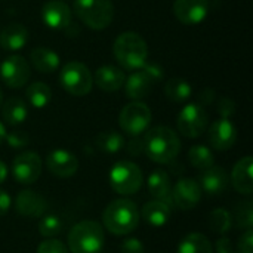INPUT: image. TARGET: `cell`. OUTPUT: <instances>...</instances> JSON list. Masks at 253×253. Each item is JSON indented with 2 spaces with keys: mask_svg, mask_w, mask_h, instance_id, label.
I'll return each mask as SVG.
<instances>
[{
  "mask_svg": "<svg viewBox=\"0 0 253 253\" xmlns=\"http://www.w3.org/2000/svg\"><path fill=\"white\" fill-rule=\"evenodd\" d=\"M142 139L144 153L150 160L160 165L172 163L181 151L179 136L168 126H156L150 129Z\"/></svg>",
  "mask_w": 253,
  "mask_h": 253,
  "instance_id": "obj_1",
  "label": "cell"
},
{
  "mask_svg": "<svg viewBox=\"0 0 253 253\" xmlns=\"http://www.w3.org/2000/svg\"><path fill=\"white\" fill-rule=\"evenodd\" d=\"M102 222L105 228L114 236H125L139 224V212L136 205L127 199H117L107 205L102 213Z\"/></svg>",
  "mask_w": 253,
  "mask_h": 253,
  "instance_id": "obj_2",
  "label": "cell"
},
{
  "mask_svg": "<svg viewBox=\"0 0 253 253\" xmlns=\"http://www.w3.org/2000/svg\"><path fill=\"white\" fill-rule=\"evenodd\" d=\"M113 52H114L117 62L125 70L135 71L141 68L147 62V58H148L147 42L142 39V36L133 31L122 33L114 42Z\"/></svg>",
  "mask_w": 253,
  "mask_h": 253,
  "instance_id": "obj_3",
  "label": "cell"
},
{
  "mask_svg": "<svg viewBox=\"0 0 253 253\" xmlns=\"http://www.w3.org/2000/svg\"><path fill=\"white\" fill-rule=\"evenodd\" d=\"M104 246V230L96 221H82L68 233L71 253H101Z\"/></svg>",
  "mask_w": 253,
  "mask_h": 253,
  "instance_id": "obj_4",
  "label": "cell"
},
{
  "mask_svg": "<svg viewBox=\"0 0 253 253\" xmlns=\"http://www.w3.org/2000/svg\"><path fill=\"white\" fill-rule=\"evenodd\" d=\"M76 16L92 30L107 28L114 18V6L111 0H74Z\"/></svg>",
  "mask_w": 253,
  "mask_h": 253,
  "instance_id": "obj_5",
  "label": "cell"
},
{
  "mask_svg": "<svg viewBox=\"0 0 253 253\" xmlns=\"http://www.w3.org/2000/svg\"><path fill=\"white\" fill-rule=\"evenodd\" d=\"M163 79V68L159 64H144L141 68L135 70L127 80H125L126 96L138 101L150 95L156 83Z\"/></svg>",
  "mask_w": 253,
  "mask_h": 253,
  "instance_id": "obj_6",
  "label": "cell"
},
{
  "mask_svg": "<svg viewBox=\"0 0 253 253\" xmlns=\"http://www.w3.org/2000/svg\"><path fill=\"white\" fill-rule=\"evenodd\" d=\"M144 184V175L141 168L129 160L117 162L110 169V185L122 196H130L139 191Z\"/></svg>",
  "mask_w": 253,
  "mask_h": 253,
  "instance_id": "obj_7",
  "label": "cell"
},
{
  "mask_svg": "<svg viewBox=\"0 0 253 253\" xmlns=\"http://www.w3.org/2000/svg\"><path fill=\"white\" fill-rule=\"evenodd\" d=\"M59 82L64 90L73 96H84L93 86V77L89 68L79 61H70L62 67Z\"/></svg>",
  "mask_w": 253,
  "mask_h": 253,
  "instance_id": "obj_8",
  "label": "cell"
},
{
  "mask_svg": "<svg viewBox=\"0 0 253 253\" xmlns=\"http://www.w3.org/2000/svg\"><path fill=\"white\" fill-rule=\"evenodd\" d=\"M151 123V110L147 104L133 101L123 107L119 116V125L125 133L138 136L148 129Z\"/></svg>",
  "mask_w": 253,
  "mask_h": 253,
  "instance_id": "obj_9",
  "label": "cell"
},
{
  "mask_svg": "<svg viewBox=\"0 0 253 253\" xmlns=\"http://www.w3.org/2000/svg\"><path fill=\"white\" fill-rule=\"evenodd\" d=\"M208 127V113L202 104H188L178 114V129L187 138H199Z\"/></svg>",
  "mask_w": 253,
  "mask_h": 253,
  "instance_id": "obj_10",
  "label": "cell"
},
{
  "mask_svg": "<svg viewBox=\"0 0 253 253\" xmlns=\"http://www.w3.org/2000/svg\"><path fill=\"white\" fill-rule=\"evenodd\" d=\"M42 173V159L34 151H24L13 159L12 175L21 185L34 184Z\"/></svg>",
  "mask_w": 253,
  "mask_h": 253,
  "instance_id": "obj_11",
  "label": "cell"
},
{
  "mask_svg": "<svg viewBox=\"0 0 253 253\" xmlns=\"http://www.w3.org/2000/svg\"><path fill=\"white\" fill-rule=\"evenodd\" d=\"M0 77L10 89H19L25 86L30 79V65L21 55L7 56L0 65Z\"/></svg>",
  "mask_w": 253,
  "mask_h": 253,
  "instance_id": "obj_12",
  "label": "cell"
},
{
  "mask_svg": "<svg viewBox=\"0 0 253 253\" xmlns=\"http://www.w3.org/2000/svg\"><path fill=\"white\" fill-rule=\"evenodd\" d=\"M200 200H202V188L194 179L182 178L172 188V203L182 211L194 209Z\"/></svg>",
  "mask_w": 253,
  "mask_h": 253,
  "instance_id": "obj_13",
  "label": "cell"
},
{
  "mask_svg": "<svg viewBox=\"0 0 253 253\" xmlns=\"http://www.w3.org/2000/svg\"><path fill=\"white\" fill-rule=\"evenodd\" d=\"M173 12L179 22L185 25H197L206 19L209 12L208 0H175Z\"/></svg>",
  "mask_w": 253,
  "mask_h": 253,
  "instance_id": "obj_14",
  "label": "cell"
},
{
  "mask_svg": "<svg viewBox=\"0 0 253 253\" xmlns=\"http://www.w3.org/2000/svg\"><path fill=\"white\" fill-rule=\"evenodd\" d=\"M211 145L218 151L230 150L237 141V129L230 119H219L213 122L208 130Z\"/></svg>",
  "mask_w": 253,
  "mask_h": 253,
  "instance_id": "obj_15",
  "label": "cell"
},
{
  "mask_svg": "<svg viewBox=\"0 0 253 253\" xmlns=\"http://www.w3.org/2000/svg\"><path fill=\"white\" fill-rule=\"evenodd\" d=\"M46 166L49 172L58 178H71L79 169V160L73 153L58 148L47 154Z\"/></svg>",
  "mask_w": 253,
  "mask_h": 253,
  "instance_id": "obj_16",
  "label": "cell"
},
{
  "mask_svg": "<svg viewBox=\"0 0 253 253\" xmlns=\"http://www.w3.org/2000/svg\"><path fill=\"white\" fill-rule=\"evenodd\" d=\"M71 9L62 0H49L42 7V19L52 30H64L71 24Z\"/></svg>",
  "mask_w": 253,
  "mask_h": 253,
  "instance_id": "obj_17",
  "label": "cell"
},
{
  "mask_svg": "<svg viewBox=\"0 0 253 253\" xmlns=\"http://www.w3.org/2000/svg\"><path fill=\"white\" fill-rule=\"evenodd\" d=\"M15 209L25 218H40L47 211V202L44 197L31 190H22L16 196Z\"/></svg>",
  "mask_w": 253,
  "mask_h": 253,
  "instance_id": "obj_18",
  "label": "cell"
},
{
  "mask_svg": "<svg viewBox=\"0 0 253 253\" xmlns=\"http://www.w3.org/2000/svg\"><path fill=\"white\" fill-rule=\"evenodd\" d=\"M231 182L237 193L251 196L253 193V159L246 156L240 159L231 172Z\"/></svg>",
  "mask_w": 253,
  "mask_h": 253,
  "instance_id": "obj_19",
  "label": "cell"
},
{
  "mask_svg": "<svg viewBox=\"0 0 253 253\" xmlns=\"http://www.w3.org/2000/svg\"><path fill=\"white\" fill-rule=\"evenodd\" d=\"M126 76L123 70L114 65H102L95 71L93 83L104 92H116L123 87Z\"/></svg>",
  "mask_w": 253,
  "mask_h": 253,
  "instance_id": "obj_20",
  "label": "cell"
},
{
  "mask_svg": "<svg viewBox=\"0 0 253 253\" xmlns=\"http://www.w3.org/2000/svg\"><path fill=\"white\" fill-rule=\"evenodd\" d=\"M200 188L211 196H219L228 187V173L221 166H212L203 170L200 176Z\"/></svg>",
  "mask_w": 253,
  "mask_h": 253,
  "instance_id": "obj_21",
  "label": "cell"
},
{
  "mask_svg": "<svg viewBox=\"0 0 253 253\" xmlns=\"http://www.w3.org/2000/svg\"><path fill=\"white\" fill-rule=\"evenodd\" d=\"M148 191L156 200L172 205V182L169 173L163 169L153 170L148 176Z\"/></svg>",
  "mask_w": 253,
  "mask_h": 253,
  "instance_id": "obj_22",
  "label": "cell"
},
{
  "mask_svg": "<svg viewBox=\"0 0 253 253\" xmlns=\"http://www.w3.org/2000/svg\"><path fill=\"white\" fill-rule=\"evenodd\" d=\"M28 42V30L19 24L13 22L0 31V47L4 50H21Z\"/></svg>",
  "mask_w": 253,
  "mask_h": 253,
  "instance_id": "obj_23",
  "label": "cell"
},
{
  "mask_svg": "<svg viewBox=\"0 0 253 253\" xmlns=\"http://www.w3.org/2000/svg\"><path fill=\"white\" fill-rule=\"evenodd\" d=\"M31 64L40 73H53L59 67V56L47 47H34L30 53Z\"/></svg>",
  "mask_w": 253,
  "mask_h": 253,
  "instance_id": "obj_24",
  "label": "cell"
},
{
  "mask_svg": "<svg viewBox=\"0 0 253 253\" xmlns=\"http://www.w3.org/2000/svg\"><path fill=\"white\" fill-rule=\"evenodd\" d=\"M141 215L145 219V222H148L150 225L162 227L168 224V221L170 219V206L166 205L165 202L153 200L144 205Z\"/></svg>",
  "mask_w": 253,
  "mask_h": 253,
  "instance_id": "obj_25",
  "label": "cell"
},
{
  "mask_svg": "<svg viewBox=\"0 0 253 253\" xmlns=\"http://www.w3.org/2000/svg\"><path fill=\"white\" fill-rule=\"evenodd\" d=\"M27 116H28V108L21 98H9L1 107V117L10 126L24 123Z\"/></svg>",
  "mask_w": 253,
  "mask_h": 253,
  "instance_id": "obj_26",
  "label": "cell"
},
{
  "mask_svg": "<svg viewBox=\"0 0 253 253\" xmlns=\"http://www.w3.org/2000/svg\"><path fill=\"white\" fill-rule=\"evenodd\" d=\"M178 253H213V248L205 234L191 233L179 243Z\"/></svg>",
  "mask_w": 253,
  "mask_h": 253,
  "instance_id": "obj_27",
  "label": "cell"
},
{
  "mask_svg": "<svg viewBox=\"0 0 253 253\" xmlns=\"http://www.w3.org/2000/svg\"><path fill=\"white\" fill-rule=\"evenodd\" d=\"M27 99L31 107L34 108H44L52 99L50 87L43 82H34L27 87Z\"/></svg>",
  "mask_w": 253,
  "mask_h": 253,
  "instance_id": "obj_28",
  "label": "cell"
},
{
  "mask_svg": "<svg viewBox=\"0 0 253 253\" xmlns=\"http://www.w3.org/2000/svg\"><path fill=\"white\" fill-rule=\"evenodd\" d=\"M165 93L173 102H184L191 96V86L187 80L181 77H173L166 82Z\"/></svg>",
  "mask_w": 253,
  "mask_h": 253,
  "instance_id": "obj_29",
  "label": "cell"
},
{
  "mask_svg": "<svg viewBox=\"0 0 253 253\" xmlns=\"http://www.w3.org/2000/svg\"><path fill=\"white\" fill-rule=\"evenodd\" d=\"M96 145L99 147L101 151L107 154H116L125 147V138L114 130L102 132L96 138Z\"/></svg>",
  "mask_w": 253,
  "mask_h": 253,
  "instance_id": "obj_30",
  "label": "cell"
},
{
  "mask_svg": "<svg viewBox=\"0 0 253 253\" xmlns=\"http://www.w3.org/2000/svg\"><path fill=\"white\" fill-rule=\"evenodd\" d=\"M188 159H190V163L202 172L212 168L215 163V157H213L212 151L205 145L191 147V150L188 151Z\"/></svg>",
  "mask_w": 253,
  "mask_h": 253,
  "instance_id": "obj_31",
  "label": "cell"
},
{
  "mask_svg": "<svg viewBox=\"0 0 253 253\" xmlns=\"http://www.w3.org/2000/svg\"><path fill=\"white\" fill-rule=\"evenodd\" d=\"M231 224H233V218H231V213L222 208L219 209H215L211 212L209 218H208V225L209 228L213 231V233H218V234H225L230 231L231 228Z\"/></svg>",
  "mask_w": 253,
  "mask_h": 253,
  "instance_id": "obj_32",
  "label": "cell"
},
{
  "mask_svg": "<svg viewBox=\"0 0 253 253\" xmlns=\"http://www.w3.org/2000/svg\"><path fill=\"white\" fill-rule=\"evenodd\" d=\"M61 230H62V222L56 215L43 216L39 222V233L46 239H52L61 234Z\"/></svg>",
  "mask_w": 253,
  "mask_h": 253,
  "instance_id": "obj_33",
  "label": "cell"
},
{
  "mask_svg": "<svg viewBox=\"0 0 253 253\" xmlns=\"http://www.w3.org/2000/svg\"><path fill=\"white\" fill-rule=\"evenodd\" d=\"M236 221H237V227L249 230L253 225V203L252 202H243L239 205L237 208V213H236Z\"/></svg>",
  "mask_w": 253,
  "mask_h": 253,
  "instance_id": "obj_34",
  "label": "cell"
},
{
  "mask_svg": "<svg viewBox=\"0 0 253 253\" xmlns=\"http://www.w3.org/2000/svg\"><path fill=\"white\" fill-rule=\"evenodd\" d=\"M6 141L12 148H24L30 144V136L24 130H13L6 133Z\"/></svg>",
  "mask_w": 253,
  "mask_h": 253,
  "instance_id": "obj_35",
  "label": "cell"
},
{
  "mask_svg": "<svg viewBox=\"0 0 253 253\" xmlns=\"http://www.w3.org/2000/svg\"><path fill=\"white\" fill-rule=\"evenodd\" d=\"M37 253H68L65 245L56 239H47L37 248Z\"/></svg>",
  "mask_w": 253,
  "mask_h": 253,
  "instance_id": "obj_36",
  "label": "cell"
},
{
  "mask_svg": "<svg viewBox=\"0 0 253 253\" xmlns=\"http://www.w3.org/2000/svg\"><path fill=\"white\" fill-rule=\"evenodd\" d=\"M236 111V104L231 98L224 96L218 101V113L221 114L222 119H230Z\"/></svg>",
  "mask_w": 253,
  "mask_h": 253,
  "instance_id": "obj_37",
  "label": "cell"
},
{
  "mask_svg": "<svg viewBox=\"0 0 253 253\" xmlns=\"http://www.w3.org/2000/svg\"><path fill=\"white\" fill-rule=\"evenodd\" d=\"M237 249L239 253H253V231L252 228L246 230L240 239H239V243H237Z\"/></svg>",
  "mask_w": 253,
  "mask_h": 253,
  "instance_id": "obj_38",
  "label": "cell"
},
{
  "mask_svg": "<svg viewBox=\"0 0 253 253\" xmlns=\"http://www.w3.org/2000/svg\"><path fill=\"white\" fill-rule=\"evenodd\" d=\"M122 253H144V245L138 239H127L122 245Z\"/></svg>",
  "mask_w": 253,
  "mask_h": 253,
  "instance_id": "obj_39",
  "label": "cell"
},
{
  "mask_svg": "<svg viewBox=\"0 0 253 253\" xmlns=\"http://www.w3.org/2000/svg\"><path fill=\"white\" fill-rule=\"evenodd\" d=\"M126 150H127V153H129L130 156H141V154L144 153V139L139 138V135H138V136H133V138L127 142Z\"/></svg>",
  "mask_w": 253,
  "mask_h": 253,
  "instance_id": "obj_40",
  "label": "cell"
},
{
  "mask_svg": "<svg viewBox=\"0 0 253 253\" xmlns=\"http://www.w3.org/2000/svg\"><path fill=\"white\" fill-rule=\"evenodd\" d=\"M216 252L218 253H234V249H233V242L228 239V237H221L216 245Z\"/></svg>",
  "mask_w": 253,
  "mask_h": 253,
  "instance_id": "obj_41",
  "label": "cell"
},
{
  "mask_svg": "<svg viewBox=\"0 0 253 253\" xmlns=\"http://www.w3.org/2000/svg\"><path fill=\"white\" fill-rule=\"evenodd\" d=\"M10 209V197L6 191L0 190V218L4 216Z\"/></svg>",
  "mask_w": 253,
  "mask_h": 253,
  "instance_id": "obj_42",
  "label": "cell"
},
{
  "mask_svg": "<svg viewBox=\"0 0 253 253\" xmlns=\"http://www.w3.org/2000/svg\"><path fill=\"white\" fill-rule=\"evenodd\" d=\"M215 99V92L212 90V89H206V90H203L202 92V95H200V101H202V104H206V105H209V104H212V101Z\"/></svg>",
  "mask_w": 253,
  "mask_h": 253,
  "instance_id": "obj_43",
  "label": "cell"
},
{
  "mask_svg": "<svg viewBox=\"0 0 253 253\" xmlns=\"http://www.w3.org/2000/svg\"><path fill=\"white\" fill-rule=\"evenodd\" d=\"M6 178H7V168L3 162H0V184L4 182Z\"/></svg>",
  "mask_w": 253,
  "mask_h": 253,
  "instance_id": "obj_44",
  "label": "cell"
},
{
  "mask_svg": "<svg viewBox=\"0 0 253 253\" xmlns=\"http://www.w3.org/2000/svg\"><path fill=\"white\" fill-rule=\"evenodd\" d=\"M6 129H4V126H3V123L0 122V145L4 142V139H6Z\"/></svg>",
  "mask_w": 253,
  "mask_h": 253,
  "instance_id": "obj_45",
  "label": "cell"
},
{
  "mask_svg": "<svg viewBox=\"0 0 253 253\" xmlns=\"http://www.w3.org/2000/svg\"><path fill=\"white\" fill-rule=\"evenodd\" d=\"M1 102H3V92H1V89H0V107H1Z\"/></svg>",
  "mask_w": 253,
  "mask_h": 253,
  "instance_id": "obj_46",
  "label": "cell"
},
{
  "mask_svg": "<svg viewBox=\"0 0 253 253\" xmlns=\"http://www.w3.org/2000/svg\"><path fill=\"white\" fill-rule=\"evenodd\" d=\"M62 1H64V0H62Z\"/></svg>",
  "mask_w": 253,
  "mask_h": 253,
  "instance_id": "obj_47",
  "label": "cell"
}]
</instances>
